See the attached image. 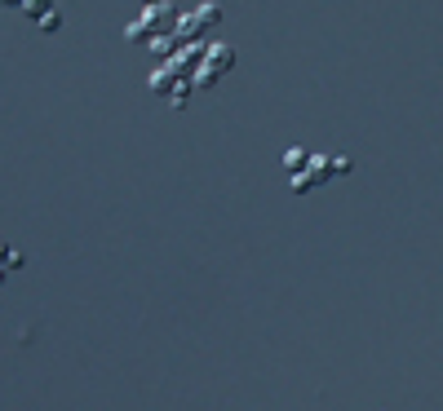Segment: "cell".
<instances>
[{
  "label": "cell",
  "mask_w": 443,
  "mask_h": 411,
  "mask_svg": "<svg viewBox=\"0 0 443 411\" xmlns=\"http://www.w3.org/2000/svg\"><path fill=\"white\" fill-rule=\"evenodd\" d=\"M142 18L151 22V32H156V36H173V32H177V18H182V13H177L173 0H156V5H146Z\"/></svg>",
  "instance_id": "1"
},
{
  "label": "cell",
  "mask_w": 443,
  "mask_h": 411,
  "mask_svg": "<svg viewBox=\"0 0 443 411\" xmlns=\"http://www.w3.org/2000/svg\"><path fill=\"white\" fill-rule=\"evenodd\" d=\"M200 67H204V71H213V76L222 80V76H226V71L235 67V49H231V45H217V40H209V49H204Z\"/></svg>",
  "instance_id": "2"
},
{
  "label": "cell",
  "mask_w": 443,
  "mask_h": 411,
  "mask_svg": "<svg viewBox=\"0 0 443 411\" xmlns=\"http://www.w3.org/2000/svg\"><path fill=\"white\" fill-rule=\"evenodd\" d=\"M173 80H177V76H173V67L164 62V67L151 71V80H146V84H151V93H156V97H169V93H173Z\"/></svg>",
  "instance_id": "3"
},
{
  "label": "cell",
  "mask_w": 443,
  "mask_h": 411,
  "mask_svg": "<svg viewBox=\"0 0 443 411\" xmlns=\"http://www.w3.org/2000/svg\"><path fill=\"white\" fill-rule=\"evenodd\" d=\"M146 49L156 53L160 62H169L173 53H177V36H151V40H146Z\"/></svg>",
  "instance_id": "4"
},
{
  "label": "cell",
  "mask_w": 443,
  "mask_h": 411,
  "mask_svg": "<svg viewBox=\"0 0 443 411\" xmlns=\"http://www.w3.org/2000/svg\"><path fill=\"white\" fill-rule=\"evenodd\" d=\"M196 22L204 27V32H213V27L222 22V5H213V0H204V5L196 9Z\"/></svg>",
  "instance_id": "5"
},
{
  "label": "cell",
  "mask_w": 443,
  "mask_h": 411,
  "mask_svg": "<svg viewBox=\"0 0 443 411\" xmlns=\"http://www.w3.org/2000/svg\"><path fill=\"white\" fill-rule=\"evenodd\" d=\"M288 186H293V195H311L315 186H320V177H315L311 168H301V173H293V177H288Z\"/></svg>",
  "instance_id": "6"
},
{
  "label": "cell",
  "mask_w": 443,
  "mask_h": 411,
  "mask_svg": "<svg viewBox=\"0 0 443 411\" xmlns=\"http://www.w3.org/2000/svg\"><path fill=\"white\" fill-rule=\"evenodd\" d=\"M151 36H156V32H151V22H146V18H133L129 27H124V40H133V45H146Z\"/></svg>",
  "instance_id": "7"
},
{
  "label": "cell",
  "mask_w": 443,
  "mask_h": 411,
  "mask_svg": "<svg viewBox=\"0 0 443 411\" xmlns=\"http://www.w3.org/2000/svg\"><path fill=\"white\" fill-rule=\"evenodd\" d=\"M306 164H311V151H301V146H288L284 151V168H288V173H301Z\"/></svg>",
  "instance_id": "8"
},
{
  "label": "cell",
  "mask_w": 443,
  "mask_h": 411,
  "mask_svg": "<svg viewBox=\"0 0 443 411\" xmlns=\"http://www.w3.org/2000/svg\"><path fill=\"white\" fill-rule=\"evenodd\" d=\"M49 9H53V0H22V13H27V18H32V22H40V18H45Z\"/></svg>",
  "instance_id": "9"
},
{
  "label": "cell",
  "mask_w": 443,
  "mask_h": 411,
  "mask_svg": "<svg viewBox=\"0 0 443 411\" xmlns=\"http://www.w3.org/2000/svg\"><path fill=\"white\" fill-rule=\"evenodd\" d=\"M191 93H196V84H191V80H173V93H169V102H173V106H182Z\"/></svg>",
  "instance_id": "10"
},
{
  "label": "cell",
  "mask_w": 443,
  "mask_h": 411,
  "mask_svg": "<svg viewBox=\"0 0 443 411\" xmlns=\"http://www.w3.org/2000/svg\"><path fill=\"white\" fill-rule=\"evenodd\" d=\"M328 173H332V177H346V173H350V160H346V155H332V160H328Z\"/></svg>",
  "instance_id": "11"
},
{
  "label": "cell",
  "mask_w": 443,
  "mask_h": 411,
  "mask_svg": "<svg viewBox=\"0 0 443 411\" xmlns=\"http://www.w3.org/2000/svg\"><path fill=\"white\" fill-rule=\"evenodd\" d=\"M58 27H62V13L58 9H49L45 18H40V32H58Z\"/></svg>",
  "instance_id": "12"
},
{
  "label": "cell",
  "mask_w": 443,
  "mask_h": 411,
  "mask_svg": "<svg viewBox=\"0 0 443 411\" xmlns=\"http://www.w3.org/2000/svg\"><path fill=\"white\" fill-rule=\"evenodd\" d=\"M22 265H27V257H22L18 248H9V252H5V270H22Z\"/></svg>",
  "instance_id": "13"
},
{
  "label": "cell",
  "mask_w": 443,
  "mask_h": 411,
  "mask_svg": "<svg viewBox=\"0 0 443 411\" xmlns=\"http://www.w3.org/2000/svg\"><path fill=\"white\" fill-rule=\"evenodd\" d=\"M0 5H9V9H22V0H0Z\"/></svg>",
  "instance_id": "14"
},
{
  "label": "cell",
  "mask_w": 443,
  "mask_h": 411,
  "mask_svg": "<svg viewBox=\"0 0 443 411\" xmlns=\"http://www.w3.org/2000/svg\"><path fill=\"white\" fill-rule=\"evenodd\" d=\"M5 252H9V244H5V239H0V261H5Z\"/></svg>",
  "instance_id": "15"
},
{
  "label": "cell",
  "mask_w": 443,
  "mask_h": 411,
  "mask_svg": "<svg viewBox=\"0 0 443 411\" xmlns=\"http://www.w3.org/2000/svg\"><path fill=\"white\" fill-rule=\"evenodd\" d=\"M146 5H156V0H142V9H146Z\"/></svg>",
  "instance_id": "16"
}]
</instances>
